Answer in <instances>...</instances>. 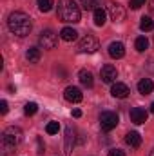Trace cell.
<instances>
[{"mask_svg": "<svg viewBox=\"0 0 154 156\" xmlns=\"http://www.w3.org/2000/svg\"><path fill=\"white\" fill-rule=\"evenodd\" d=\"M7 27L13 35H18V37H27L33 29V20L29 15L22 13V11H15L9 15L7 18Z\"/></svg>", "mask_w": 154, "mask_h": 156, "instance_id": "obj_1", "label": "cell"}, {"mask_svg": "<svg viewBox=\"0 0 154 156\" xmlns=\"http://www.w3.org/2000/svg\"><path fill=\"white\" fill-rule=\"evenodd\" d=\"M58 18L65 24H78L82 18L80 7L75 0H58Z\"/></svg>", "mask_w": 154, "mask_h": 156, "instance_id": "obj_2", "label": "cell"}, {"mask_svg": "<svg viewBox=\"0 0 154 156\" xmlns=\"http://www.w3.org/2000/svg\"><path fill=\"white\" fill-rule=\"evenodd\" d=\"M0 140H2V142H7V144H11V145L16 147L18 144H22V140H24V133H22L20 127L11 125V127H5V129H4Z\"/></svg>", "mask_w": 154, "mask_h": 156, "instance_id": "obj_3", "label": "cell"}, {"mask_svg": "<svg viewBox=\"0 0 154 156\" xmlns=\"http://www.w3.org/2000/svg\"><path fill=\"white\" fill-rule=\"evenodd\" d=\"M118 122H120V116H118L116 113H113V111H103V113L100 115V125H102V129H103L105 133L116 129Z\"/></svg>", "mask_w": 154, "mask_h": 156, "instance_id": "obj_4", "label": "cell"}, {"mask_svg": "<svg viewBox=\"0 0 154 156\" xmlns=\"http://www.w3.org/2000/svg\"><path fill=\"white\" fill-rule=\"evenodd\" d=\"M98 47H100V42L93 35H85L78 44V51L80 53H94V51H98Z\"/></svg>", "mask_w": 154, "mask_h": 156, "instance_id": "obj_5", "label": "cell"}, {"mask_svg": "<svg viewBox=\"0 0 154 156\" xmlns=\"http://www.w3.org/2000/svg\"><path fill=\"white\" fill-rule=\"evenodd\" d=\"M38 44L44 47V49H54V47L58 45V37H56V33H54V31L45 29V31H42V33H40Z\"/></svg>", "mask_w": 154, "mask_h": 156, "instance_id": "obj_6", "label": "cell"}, {"mask_svg": "<svg viewBox=\"0 0 154 156\" xmlns=\"http://www.w3.org/2000/svg\"><path fill=\"white\" fill-rule=\"evenodd\" d=\"M107 11H109V16H111V20H113L114 24H120V22L125 20V9H123L121 4H118V2H109Z\"/></svg>", "mask_w": 154, "mask_h": 156, "instance_id": "obj_7", "label": "cell"}, {"mask_svg": "<svg viewBox=\"0 0 154 156\" xmlns=\"http://www.w3.org/2000/svg\"><path fill=\"white\" fill-rule=\"evenodd\" d=\"M100 76H102V82H105V83H114L116 78H118V71H116L114 66L105 64V66L100 69Z\"/></svg>", "mask_w": 154, "mask_h": 156, "instance_id": "obj_8", "label": "cell"}, {"mask_svg": "<svg viewBox=\"0 0 154 156\" xmlns=\"http://www.w3.org/2000/svg\"><path fill=\"white\" fill-rule=\"evenodd\" d=\"M76 144V131L73 129V125H67L65 127V156H71V151Z\"/></svg>", "mask_w": 154, "mask_h": 156, "instance_id": "obj_9", "label": "cell"}, {"mask_svg": "<svg viewBox=\"0 0 154 156\" xmlns=\"http://www.w3.org/2000/svg\"><path fill=\"white\" fill-rule=\"evenodd\" d=\"M64 98H65L67 102H71V104H78V102H82L83 94H82V91H80L78 87L69 85V87H65V91H64Z\"/></svg>", "mask_w": 154, "mask_h": 156, "instance_id": "obj_10", "label": "cell"}, {"mask_svg": "<svg viewBox=\"0 0 154 156\" xmlns=\"http://www.w3.org/2000/svg\"><path fill=\"white\" fill-rule=\"evenodd\" d=\"M131 122L132 123H136V125H142V123H145L147 122V116H149V113L143 109V107H134V109H131Z\"/></svg>", "mask_w": 154, "mask_h": 156, "instance_id": "obj_11", "label": "cell"}, {"mask_svg": "<svg viewBox=\"0 0 154 156\" xmlns=\"http://www.w3.org/2000/svg\"><path fill=\"white\" fill-rule=\"evenodd\" d=\"M129 93H131L129 87H127L125 83H121V82H114L113 87H111V94H113L114 98H127Z\"/></svg>", "mask_w": 154, "mask_h": 156, "instance_id": "obj_12", "label": "cell"}, {"mask_svg": "<svg viewBox=\"0 0 154 156\" xmlns=\"http://www.w3.org/2000/svg\"><path fill=\"white\" fill-rule=\"evenodd\" d=\"M109 55H111V58H123L125 56V45L121 44V42H111V45H109Z\"/></svg>", "mask_w": 154, "mask_h": 156, "instance_id": "obj_13", "label": "cell"}, {"mask_svg": "<svg viewBox=\"0 0 154 156\" xmlns=\"http://www.w3.org/2000/svg\"><path fill=\"white\" fill-rule=\"evenodd\" d=\"M125 144L131 147V149H138L142 145V136L136 133V131H131L125 134Z\"/></svg>", "mask_w": 154, "mask_h": 156, "instance_id": "obj_14", "label": "cell"}, {"mask_svg": "<svg viewBox=\"0 0 154 156\" xmlns=\"http://www.w3.org/2000/svg\"><path fill=\"white\" fill-rule=\"evenodd\" d=\"M138 91H140L142 94H151L154 91V82L151 78H142V80L138 82Z\"/></svg>", "mask_w": 154, "mask_h": 156, "instance_id": "obj_15", "label": "cell"}, {"mask_svg": "<svg viewBox=\"0 0 154 156\" xmlns=\"http://www.w3.org/2000/svg\"><path fill=\"white\" fill-rule=\"evenodd\" d=\"M78 78H80V82H82V85H83V87H93V85H94L93 73H91V71H87V69H82V71L78 73Z\"/></svg>", "mask_w": 154, "mask_h": 156, "instance_id": "obj_16", "label": "cell"}, {"mask_svg": "<svg viewBox=\"0 0 154 156\" xmlns=\"http://www.w3.org/2000/svg\"><path fill=\"white\" fill-rule=\"evenodd\" d=\"M60 38L64 40V42H75V40L78 38L76 29H73V27H64V29L60 31Z\"/></svg>", "mask_w": 154, "mask_h": 156, "instance_id": "obj_17", "label": "cell"}, {"mask_svg": "<svg viewBox=\"0 0 154 156\" xmlns=\"http://www.w3.org/2000/svg\"><path fill=\"white\" fill-rule=\"evenodd\" d=\"M26 58L29 60V64H38L40 58H42V51L38 47H29L27 53H26Z\"/></svg>", "mask_w": 154, "mask_h": 156, "instance_id": "obj_18", "label": "cell"}, {"mask_svg": "<svg viewBox=\"0 0 154 156\" xmlns=\"http://www.w3.org/2000/svg\"><path fill=\"white\" fill-rule=\"evenodd\" d=\"M105 16H107V13H105L102 7H96V9L93 11V18H94V24H96L98 27H102V26L105 24Z\"/></svg>", "mask_w": 154, "mask_h": 156, "instance_id": "obj_19", "label": "cell"}, {"mask_svg": "<svg viewBox=\"0 0 154 156\" xmlns=\"http://www.w3.org/2000/svg\"><path fill=\"white\" fill-rule=\"evenodd\" d=\"M140 29L142 31H154V20L151 18V16H143L142 18V22H140Z\"/></svg>", "mask_w": 154, "mask_h": 156, "instance_id": "obj_20", "label": "cell"}, {"mask_svg": "<svg viewBox=\"0 0 154 156\" xmlns=\"http://www.w3.org/2000/svg\"><path fill=\"white\" fill-rule=\"evenodd\" d=\"M134 47H136V51L143 53V51L149 47V40H147V37H138L136 42H134Z\"/></svg>", "mask_w": 154, "mask_h": 156, "instance_id": "obj_21", "label": "cell"}, {"mask_svg": "<svg viewBox=\"0 0 154 156\" xmlns=\"http://www.w3.org/2000/svg\"><path fill=\"white\" fill-rule=\"evenodd\" d=\"M13 151H15V145H11V144L0 140V156H11Z\"/></svg>", "mask_w": 154, "mask_h": 156, "instance_id": "obj_22", "label": "cell"}, {"mask_svg": "<svg viewBox=\"0 0 154 156\" xmlns=\"http://www.w3.org/2000/svg\"><path fill=\"white\" fill-rule=\"evenodd\" d=\"M37 111H38V105H37L35 102H27V104L24 105V113H26L27 116H33Z\"/></svg>", "mask_w": 154, "mask_h": 156, "instance_id": "obj_23", "label": "cell"}, {"mask_svg": "<svg viewBox=\"0 0 154 156\" xmlns=\"http://www.w3.org/2000/svg\"><path fill=\"white\" fill-rule=\"evenodd\" d=\"M37 2H38V9L42 13H47L53 7V0H37Z\"/></svg>", "mask_w": 154, "mask_h": 156, "instance_id": "obj_24", "label": "cell"}, {"mask_svg": "<svg viewBox=\"0 0 154 156\" xmlns=\"http://www.w3.org/2000/svg\"><path fill=\"white\" fill-rule=\"evenodd\" d=\"M45 131H47V134H56L60 131V123L58 122H49L45 125Z\"/></svg>", "mask_w": 154, "mask_h": 156, "instance_id": "obj_25", "label": "cell"}, {"mask_svg": "<svg viewBox=\"0 0 154 156\" xmlns=\"http://www.w3.org/2000/svg\"><path fill=\"white\" fill-rule=\"evenodd\" d=\"M80 5H82L83 9H87V11H89V9L94 11L96 5H98V0H80Z\"/></svg>", "mask_w": 154, "mask_h": 156, "instance_id": "obj_26", "label": "cell"}, {"mask_svg": "<svg viewBox=\"0 0 154 156\" xmlns=\"http://www.w3.org/2000/svg\"><path fill=\"white\" fill-rule=\"evenodd\" d=\"M142 5H145V0H131V9H140Z\"/></svg>", "mask_w": 154, "mask_h": 156, "instance_id": "obj_27", "label": "cell"}, {"mask_svg": "<svg viewBox=\"0 0 154 156\" xmlns=\"http://www.w3.org/2000/svg\"><path fill=\"white\" fill-rule=\"evenodd\" d=\"M107 156H125V153H123L121 149H111Z\"/></svg>", "mask_w": 154, "mask_h": 156, "instance_id": "obj_28", "label": "cell"}, {"mask_svg": "<svg viewBox=\"0 0 154 156\" xmlns=\"http://www.w3.org/2000/svg\"><path fill=\"white\" fill-rule=\"evenodd\" d=\"M0 113H2V115H5V113H7V102H5V100H2V102H0Z\"/></svg>", "mask_w": 154, "mask_h": 156, "instance_id": "obj_29", "label": "cell"}, {"mask_svg": "<svg viewBox=\"0 0 154 156\" xmlns=\"http://www.w3.org/2000/svg\"><path fill=\"white\" fill-rule=\"evenodd\" d=\"M37 144H38V151H37V153H38V154H44L45 151H44V144H42V138H37Z\"/></svg>", "mask_w": 154, "mask_h": 156, "instance_id": "obj_30", "label": "cell"}, {"mask_svg": "<svg viewBox=\"0 0 154 156\" xmlns=\"http://www.w3.org/2000/svg\"><path fill=\"white\" fill-rule=\"evenodd\" d=\"M73 116L80 118V116H82V111H80V109H75V111H73Z\"/></svg>", "mask_w": 154, "mask_h": 156, "instance_id": "obj_31", "label": "cell"}, {"mask_svg": "<svg viewBox=\"0 0 154 156\" xmlns=\"http://www.w3.org/2000/svg\"><path fill=\"white\" fill-rule=\"evenodd\" d=\"M149 9H151V13L154 15V0H149Z\"/></svg>", "mask_w": 154, "mask_h": 156, "instance_id": "obj_32", "label": "cell"}, {"mask_svg": "<svg viewBox=\"0 0 154 156\" xmlns=\"http://www.w3.org/2000/svg\"><path fill=\"white\" fill-rule=\"evenodd\" d=\"M151 113H152V115H154V102H152V104H151Z\"/></svg>", "mask_w": 154, "mask_h": 156, "instance_id": "obj_33", "label": "cell"}, {"mask_svg": "<svg viewBox=\"0 0 154 156\" xmlns=\"http://www.w3.org/2000/svg\"><path fill=\"white\" fill-rule=\"evenodd\" d=\"M151 156H154V149H152V151H151Z\"/></svg>", "mask_w": 154, "mask_h": 156, "instance_id": "obj_34", "label": "cell"}]
</instances>
